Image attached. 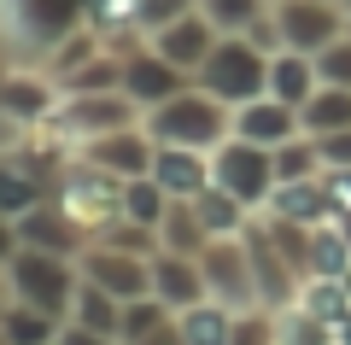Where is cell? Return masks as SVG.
I'll return each instance as SVG.
<instances>
[{
  "instance_id": "obj_1",
  "label": "cell",
  "mask_w": 351,
  "mask_h": 345,
  "mask_svg": "<svg viewBox=\"0 0 351 345\" xmlns=\"http://www.w3.org/2000/svg\"><path fill=\"white\" fill-rule=\"evenodd\" d=\"M199 82L223 106H252L269 88V64L258 59V41H217L211 59L199 64Z\"/></svg>"
},
{
  "instance_id": "obj_2",
  "label": "cell",
  "mask_w": 351,
  "mask_h": 345,
  "mask_svg": "<svg viewBox=\"0 0 351 345\" xmlns=\"http://www.w3.org/2000/svg\"><path fill=\"white\" fill-rule=\"evenodd\" d=\"M6 287H12V298L47 310V316H59L64 305H76L71 270H64L53 252H36V246H24V252H12V258H6Z\"/></svg>"
},
{
  "instance_id": "obj_3",
  "label": "cell",
  "mask_w": 351,
  "mask_h": 345,
  "mask_svg": "<svg viewBox=\"0 0 351 345\" xmlns=\"http://www.w3.org/2000/svg\"><path fill=\"white\" fill-rule=\"evenodd\" d=\"M223 99L211 94H176L164 99L158 111H152V135H158V147H211L217 135H223Z\"/></svg>"
},
{
  "instance_id": "obj_4",
  "label": "cell",
  "mask_w": 351,
  "mask_h": 345,
  "mask_svg": "<svg viewBox=\"0 0 351 345\" xmlns=\"http://www.w3.org/2000/svg\"><path fill=\"white\" fill-rule=\"evenodd\" d=\"M211 182L217 187H228V193L240 199V205H258V199H269L276 193V158H269V147H252V141H234V147H223L217 152V164H211Z\"/></svg>"
},
{
  "instance_id": "obj_5",
  "label": "cell",
  "mask_w": 351,
  "mask_h": 345,
  "mask_svg": "<svg viewBox=\"0 0 351 345\" xmlns=\"http://www.w3.org/2000/svg\"><path fill=\"white\" fill-rule=\"evenodd\" d=\"M147 170H152V182H158L170 199H193V193L211 187V170H205V158L193 147H158Z\"/></svg>"
},
{
  "instance_id": "obj_6",
  "label": "cell",
  "mask_w": 351,
  "mask_h": 345,
  "mask_svg": "<svg viewBox=\"0 0 351 345\" xmlns=\"http://www.w3.org/2000/svg\"><path fill=\"white\" fill-rule=\"evenodd\" d=\"M88 281L100 287V293H112V298H123V305H135V298H152V270L147 263H135V258H106V252H94L88 258Z\"/></svg>"
},
{
  "instance_id": "obj_7",
  "label": "cell",
  "mask_w": 351,
  "mask_h": 345,
  "mask_svg": "<svg viewBox=\"0 0 351 345\" xmlns=\"http://www.w3.org/2000/svg\"><path fill=\"white\" fill-rule=\"evenodd\" d=\"M234 135L252 141V147H287L293 141V106H281V99H252V106H240Z\"/></svg>"
},
{
  "instance_id": "obj_8",
  "label": "cell",
  "mask_w": 351,
  "mask_h": 345,
  "mask_svg": "<svg viewBox=\"0 0 351 345\" xmlns=\"http://www.w3.org/2000/svg\"><path fill=\"white\" fill-rule=\"evenodd\" d=\"M152 293H158V305H199L205 298V275L193 270V258H182V252H164L158 263H152Z\"/></svg>"
},
{
  "instance_id": "obj_9",
  "label": "cell",
  "mask_w": 351,
  "mask_h": 345,
  "mask_svg": "<svg viewBox=\"0 0 351 345\" xmlns=\"http://www.w3.org/2000/svg\"><path fill=\"white\" fill-rule=\"evenodd\" d=\"M158 59H170L176 71H188V64H205L211 59V24L205 18H176V24L158 29Z\"/></svg>"
},
{
  "instance_id": "obj_10",
  "label": "cell",
  "mask_w": 351,
  "mask_h": 345,
  "mask_svg": "<svg viewBox=\"0 0 351 345\" xmlns=\"http://www.w3.org/2000/svg\"><path fill=\"white\" fill-rule=\"evenodd\" d=\"M76 6H88V0H6V29H24V36H59L64 24H71Z\"/></svg>"
},
{
  "instance_id": "obj_11",
  "label": "cell",
  "mask_w": 351,
  "mask_h": 345,
  "mask_svg": "<svg viewBox=\"0 0 351 345\" xmlns=\"http://www.w3.org/2000/svg\"><path fill=\"white\" fill-rule=\"evenodd\" d=\"M281 36L293 47H328L334 41V12L316 6V0H293V6H281Z\"/></svg>"
},
{
  "instance_id": "obj_12",
  "label": "cell",
  "mask_w": 351,
  "mask_h": 345,
  "mask_svg": "<svg viewBox=\"0 0 351 345\" xmlns=\"http://www.w3.org/2000/svg\"><path fill=\"white\" fill-rule=\"evenodd\" d=\"M18 246L64 252V246H71V217H64V211H41V205H29L24 217H18Z\"/></svg>"
},
{
  "instance_id": "obj_13",
  "label": "cell",
  "mask_w": 351,
  "mask_h": 345,
  "mask_svg": "<svg viewBox=\"0 0 351 345\" xmlns=\"http://www.w3.org/2000/svg\"><path fill=\"white\" fill-rule=\"evenodd\" d=\"M123 88H129L135 99H152V106H164V99H176V88H182V82H176V64L152 53V59H135V64L123 71Z\"/></svg>"
},
{
  "instance_id": "obj_14",
  "label": "cell",
  "mask_w": 351,
  "mask_h": 345,
  "mask_svg": "<svg viewBox=\"0 0 351 345\" xmlns=\"http://www.w3.org/2000/svg\"><path fill=\"white\" fill-rule=\"evenodd\" d=\"M188 205H193V217H199V228H205L211 240L234 235V228H240V211H246V205H240L234 193H228V187H217V182L205 187V193H193Z\"/></svg>"
},
{
  "instance_id": "obj_15",
  "label": "cell",
  "mask_w": 351,
  "mask_h": 345,
  "mask_svg": "<svg viewBox=\"0 0 351 345\" xmlns=\"http://www.w3.org/2000/svg\"><path fill=\"white\" fill-rule=\"evenodd\" d=\"M0 333H6V345H59V333H53V316L36 305H6L0 310Z\"/></svg>"
},
{
  "instance_id": "obj_16",
  "label": "cell",
  "mask_w": 351,
  "mask_h": 345,
  "mask_svg": "<svg viewBox=\"0 0 351 345\" xmlns=\"http://www.w3.org/2000/svg\"><path fill=\"white\" fill-rule=\"evenodd\" d=\"M176 328H182V340H188V345H228V340H234V316H228L223 305H205V298L182 310Z\"/></svg>"
},
{
  "instance_id": "obj_17",
  "label": "cell",
  "mask_w": 351,
  "mask_h": 345,
  "mask_svg": "<svg viewBox=\"0 0 351 345\" xmlns=\"http://www.w3.org/2000/svg\"><path fill=\"white\" fill-rule=\"evenodd\" d=\"M269 88H276L281 106H299V111H304V106H311V94H316V64L287 53V59L269 64Z\"/></svg>"
},
{
  "instance_id": "obj_18",
  "label": "cell",
  "mask_w": 351,
  "mask_h": 345,
  "mask_svg": "<svg viewBox=\"0 0 351 345\" xmlns=\"http://www.w3.org/2000/svg\"><path fill=\"white\" fill-rule=\"evenodd\" d=\"M76 328H88V333H106V340H117V333H123V298L100 293V287L88 281V293L76 298Z\"/></svg>"
},
{
  "instance_id": "obj_19",
  "label": "cell",
  "mask_w": 351,
  "mask_h": 345,
  "mask_svg": "<svg viewBox=\"0 0 351 345\" xmlns=\"http://www.w3.org/2000/svg\"><path fill=\"white\" fill-rule=\"evenodd\" d=\"M346 123H351V94H346V88H328V94L316 88L311 106H304V129L322 141V135H339Z\"/></svg>"
},
{
  "instance_id": "obj_20",
  "label": "cell",
  "mask_w": 351,
  "mask_h": 345,
  "mask_svg": "<svg viewBox=\"0 0 351 345\" xmlns=\"http://www.w3.org/2000/svg\"><path fill=\"white\" fill-rule=\"evenodd\" d=\"M311 270H316V281H339V287L351 281V246H346V235H339V228H322V235H316Z\"/></svg>"
},
{
  "instance_id": "obj_21",
  "label": "cell",
  "mask_w": 351,
  "mask_h": 345,
  "mask_svg": "<svg viewBox=\"0 0 351 345\" xmlns=\"http://www.w3.org/2000/svg\"><path fill=\"white\" fill-rule=\"evenodd\" d=\"M164 187L158 182H123V205H129V222H141V228H158V217H164Z\"/></svg>"
},
{
  "instance_id": "obj_22",
  "label": "cell",
  "mask_w": 351,
  "mask_h": 345,
  "mask_svg": "<svg viewBox=\"0 0 351 345\" xmlns=\"http://www.w3.org/2000/svg\"><path fill=\"white\" fill-rule=\"evenodd\" d=\"M205 240H211V235L199 228V217H193V205H188V211H170V222H164V246H170V252H182V258H193V252H199Z\"/></svg>"
},
{
  "instance_id": "obj_23",
  "label": "cell",
  "mask_w": 351,
  "mask_h": 345,
  "mask_svg": "<svg viewBox=\"0 0 351 345\" xmlns=\"http://www.w3.org/2000/svg\"><path fill=\"white\" fill-rule=\"evenodd\" d=\"M100 164H112V170H129V182H135L141 170H147V147H141V135H117V141H106L100 152H94Z\"/></svg>"
},
{
  "instance_id": "obj_24",
  "label": "cell",
  "mask_w": 351,
  "mask_h": 345,
  "mask_svg": "<svg viewBox=\"0 0 351 345\" xmlns=\"http://www.w3.org/2000/svg\"><path fill=\"white\" fill-rule=\"evenodd\" d=\"M36 205V182L24 170H0V217H24Z\"/></svg>"
},
{
  "instance_id": "obj_25",
  "label": "cell",
  "mask_w": 351,
  "mask_h": 345,
  "mask_svg": "<svg viewBox=\"0 0 351 345\" xmlns=\"http://www.w3.org/2000/svg\"><path fill=\"white\" fill-rule=\"evenodd\" d=\"M47 106V94H41V82H0V111H12V117H36V111Z\"/></svg>"
},
{
  "instance_id": "obj_26",
  "label": "cell",
  "mask_w": 351,
  "mask_h": 345,
  "mask_svg": "<svg viewBox=\"0 0 351 345\" xmlns=\"http://www.w3.org/2000/svg\"><path fill=\"white\" fill-rule=\"evenodd\" d=\"M152 328H164V305H152V298H135V305L123 310V340L135 345L141 333H152Z\"/></svg>"
},
{
  "instance_id": "obj_27",
  "label": "cell",
  "mask_w": 351,
  "mask_h": 345,
  "mask_svg": "<svg viewBox=\"0 0 351 345\" xmlns=\"http://www.w3.org/2000/svg\"><path fill=\"white\" fill-rule=\"evenodd\" d=\"M205 12L217 24H246V18H258V0H205Z\"/></svg>"
},
{
  "instance_id": "obj_28",
  "label": "cell",
  "mask_w": 351,
  "mask_h": 345,
  "mask_svg": "<svg viewBox=\"0 0 351 345\" xmlns=\"http://www.w3.org/2000/svg\"><path fill=\"white\" fill-rule=\"evenodd\" d=\"M322 71L334 76V82H351V47H339V41H328V53H322Z\"/></svg>"
},
{
  "instance_id": "obj_29",
  "label": "cell",
  "mask_w": 351,
  "mask_h": 345,
  "mask_svg": "<svg viewBox=\"0 0 351 345\" xmlns=\"http://www.w3.org/2000/svg\"><path fill=\"white\" fill-rule=\"evenodd\" d=\"M228 345H269V322H263V316L234 322V340H228Z\"/></svg>"
},
{
  "instance_id": "obj_30",
  "label": "cell",
  "mask_w": 351,
  "mask_h": 345,
  "mask_svg": "<svg viewBox=\"0 0 351 345\" xmlns=\"http://www.w3.org/2000/svg\"><path fill=\"white\" fill-rule=\"evenodd\" d=\"M176 12H188V0H141V18L152 24H176Z\"/></svg>"
},
{
  "instance_id": "obj_31",
  "label": "cell",
  "mask_w": 351,
  "mask_h": 345,
  "mask_svg": "<svg viewBox=\"0 0 351 345\" xmlns=\"http://www.w3.org/2000/svg\"><path fill=\"white\" fill-rule=\"evenodd\" d=\"M135 345H188V340H182V328H176V322H164V328H152V333H141Z\"/></svg>"
},
{
  "instance_id": "obj_32",
  "label": "cell",
  "mask_w": 351,
  "mask_h": 345,
  "mask_svg": "<svg viewBox=\"0 0 351 345\" xmlns=\"http://www.w3.org/2000/svg\"><path fill=\"white\" fill-rule=\"evenodd\" d=\"M322 152L334 164H351V135H346V129H339V135H322Z\"/></svg>"
},
{
  "instance_id": "obj_33",
  "label": "cell",
  "mask_w": 351,
  "mask_h": 345,
  "mask_svg": "<svg viewBox=\"0 0 351 345\" xmlns=\"http://www.w3.org/2000/svg\"><path fill=\"white\" fill-rule=\"evenodd\" d=\"M258 263H263V270H281V263L269 258V246H263V240H258ZM258 281H263V293H287V287H281V275H258Z\"/></svg>"
},
{
  "instance_id": "obj_34",
  "label": "cell",
  "mask_w": 351,
  "mask_h": 345,
  "mask_svg": "<svg viewBox=\"0 0 351 345\" xmlns=\"http://www.w3.org/2000/svg\"><path fill=\"white\" fill-rule=\"evenodd\" d=\"M328 340H334V345H351V305L339 310L334 322H328Z\"/></svg>"
},
{
  "instance_id": "obj_35",
  "label": "cell",
  "mask_w": 351,
  "mask_h": 345,
  "mask_svg": "<svg viewBox=\"0 0 351 345\" xmlns=\"http://www.w3.org/2000/svg\"><path fill=\"white\" fill-rule=\"evenodd\" d=\"M59 345H112V340H106V333H88V328H64Z\"/></svg>"
},
{
  "instance_id": "obj_36",
  "label": "cell",
  "mask_w": 351,
  "mask_h": 345,
  "mask_svg": "<svg viewBox=\"0 0 351 345\" xmlns=\"http://www.w3.org/2000/svg\"><path fill=\"white\" fill-rule=\"evenodd\" d=\"M18 252V228H6V217H0V258H12Z\"/></svg>"
},
{
  "instance_id": "obj_37",
  "label": "cell",
  "mask_w": 351,
  "mask_h": 345,
  "mask_svg": "<svg viewBox=\"0 0 351 345\" xmlns=\"http://www.w3.org/2000/svg\"><path fill=\"white\" fill-rule=\"evenodd\" d=\"M0 345H6V333H0Z\"/></svg>"
}]
</instances>
